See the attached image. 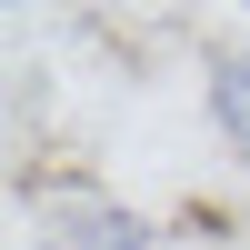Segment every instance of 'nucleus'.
I'll use <instances>...</instances> for the list:
<instances>
[{"label":"nucleus","instance_id":"1","mask_svg":"<svg viewBox=\"0 0 250 250\" xmlns=\"http://www.w3.org/2000/svg\"><path fill=\"white\" fill-rule=\"evenodd\" d=\"M210 120L230 150H250V50H220L210 60Z\"/></svg>","mask_w":250,"mask_h":250}]
</instances>
